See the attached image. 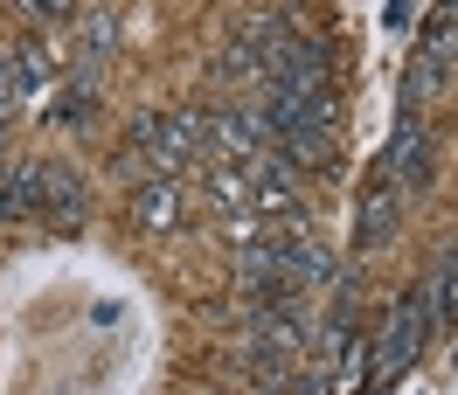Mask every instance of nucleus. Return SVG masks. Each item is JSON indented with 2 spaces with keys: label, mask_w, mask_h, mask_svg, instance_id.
I'll list each match as a JSON object with an SVG mask.
<instances>
[{
  "label": "nucleus",
  "mask_w": 458,
  "mask_h": 395,
  "mask_svg": "<svg viewBox=\"0 0 458 395\" xmlns=\"http://www.w3.org/2000/svg\"><path fill=\"white\" fill-rule=\"evenodd\" d=\"M84 49H90V56H105V49H112V21H105V14L84 29Z\"/></svg>",
  "instance_id": "nucleus-8"
},
{
  "label": "nucleus",
  "mask_w": 458,
  "mask_h": 395,
  "mask_svg": "<svg viewBox=\"0 0 458 395\" xmlns=\"http://www.w3.org/2000/svg\"><path fill=\"white\" fill-rule=\"evenodd\" d=\"M0 153H7V125H0Z\"/></svg>",
  "instance_id": "nucleus-11"
},
{
  "label": "nucleus",
  "mask_w": 458,
  "mask_h": 395,
  "mask_svg": "<svg viewBox=\"0 0 458 395\" xmlns=\"http://www.w3.org/2000/svg\"><path fill=\"white\" fill-rule=\"evenodd\" d=\"M452 361H458V354H452Z\"/></svg>",
  "instance_id": "nucleus-12"
},
{
  "label": "nucleus",
  "mask_w": 458,
  "mask_h": 395,
  "mask_svg": "<svg viewBox=\"0 0 458 395\" xmlns=\"http://www.w3.org/2000/svg\"><path fill=\"white\" fill-rule=\"evenodd\" d=\"M146 229H181L188 223V195L174 188V181H153V188H140V208H132Z\"/></svg>",
  "instance_id": "nucleus-5"
},
{
  "label": "nucleus",
  "mask_w": 458,
  "mask_h": 395,
  "mask_svg": "<svg viewBox=\"0 0 458 395\" xmlns=\"http://www.w3.org/2000/svg\"><path fill=\"white\" fill-rule=\"evenodd\" d=\"M90 112H98L90 84H70V97H56V105H49V118H56V125H84Z\"/></svg>",
  "instance_id": "nucleus-7"
},
{
  "label": "nucleus",
  "mask_w": 458,
  "mask_h": 395,
  "mask_svg": "<svg viewBox=\"0 0 458 395\" xmlns=\"http://www.w3.org/2000/svg\"><path fill=\"white\" fill-rule=\"evenodd\" d=\"M424 333H430V284L417 291V298H403L396 319H389V333L369 347V374H361V389H389L396 374H410V361H417Z\"/></svg>",
  "instance_id": "nucleus-1"
},
{
  "label": "nucleus",
  "mask_w": 458,
  "mask_h": 395,
  "mask_svg": "<svg viewBox=\"0 0 458 395\" xmlns=\"http://www.w3.org/2000/svg\"><path fill=\"white\" fill-rule=\"evenodd\" d=\"M458 326V250H445V271L430 278V326Z\"/></svg>",
  "instance_id": "nucleus-6"
},
{
  "label": "nucleus",
  "mask_w": 458,
  "mask_h": 395,
  "mask_svg": "<svg viewBox=\"0 0 458 395\" xmlns=\"http://www.w3.org/2000/svg\"><path fill=\"white\" fill-rule=\"evenodd\" d=\"M278 395H285V389H278Z\"/></svg>",
  "instance_id": "nucleus-13"
},
{
  "label": "nucleus",
  "mask_w": 458,
  "mask_h": 395,
  "mask_svg": "<svg viewBox=\"0 0 458 395\" xmlns=\"http://www.w3.org/2000/svg\"><path fill=\"white\" fill-rule=\"evenodd\" d=\"M29 7H35V14H56V21L70 14V0H29Z\"/></svg>",
  "instance_id": "nucleus-9"
},
{
  "label": "nucleus",
  "mask_w": 458,
  "mask_h": 395,
  "mask_svg": "<svg viewBox=\"0 0 458 395\" xmlns=\"http://www.w3.org/2000/svg\"><path fill=\"white\" fill-rule=\"evenodd\" d=\"M403 195V188H396ZM396 195H389V181H369V195H361V236H354V243H361V250H382V243H389V236H396Z\"/></svg>",
  "instance_id": "nucleus-4"
},
{
  "label": "nucleus",
  "mask_w": 458,
  "mask_h": 395,
  "mask_svg": "<svg viewBox=\"0 0 458 395\" xmlns=\"http://www.w3.org/2000/svg\"><path fill=\"white\" fill-rule=\"evenodd\" d=\"M195 132H201V118L195 112H174V118H140V146H146V160L160 173H174L188 153H195Z\"/></svg>",
  "instance_id": "nucleus-3"
},
{
  "label": "nucleus",
  "mask_w": 458,
  "mask_h": 395,
  "mask_svg": "<svg viewBox=\"0 0 458 395\" xmlns=\"http://www.w3.org/2000/svg\"><path fill=\"white\" fill-rule=\"evenodd\" d=\"M7 118H14V90H7V97H0V125H7Z\"/></svg>",
  "instance_id": "nucleus-10"
},
{
  "label": "nucleus",
  "mask_w": 458,
  "mask_h": 395,
  "mask_svg": "<svg viewBox=\"0 0 458 395\" xmlns=\"http://www.w3.org/2000/svg\"><path fill=\"white\" fill-rule=\"evenodd\" d=\"M14 201L77 223V215H84V181H77L70 167H42V160H35V167H14Z\"/></svg>",
  "instance_id": "nucleus-2"
}]
</instances>
